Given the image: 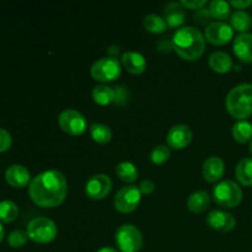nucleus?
<instances>
[{"label": "nucleus", "instance_id": "obj_17", "mask_svg": "<svg viewBox=\"0 0 252 252\" xmlns=\"http://www.w3.org/2000/svg\"><path fill=\"white\" fill-rule=\"evenodd\" d=\"M122 64L129 73L142 74L147 69V59L142 53L127 51L122 54Z\"/></svg>", "mask_w": 252, "mask_h": 252}, {"label": "nucleus", "instance_id": "obj_35", "mask_svg": "<svg viewBox=\"0 0 252 252\" xmlns=\"http://www.w3.org/2000/svg\"><path fill=\"white\" fill-rule=\"evenodd\" d=\"M182 4V6L189 7V9H202V7L206 5V0H181L180 1Z\"/></svg>", "mask_w": 252, "mask_h": 252}, {"label": "nucleus", "instance_id": "obj_2", "mask_svg": "<svg viewBox=\"0 0 252 252\" xmlns=\"http://www.w3.org/2000/svg\"><path fill=\"white\" fill-rule=\"evenodd\" d=\"M171 41L174 51L186 61H196L206 49L203 33L193 26H184L176 30Z\"/></svg>", "mask_w": 252, "mask_h": 252}, {"label": "nucleus", "instance_id": "obj_19", "mask_svg": "<svg viewBox=\"0 0 252 252\" xmlns=\"http://www.w3.org/2000/svg\"><path fill=\"white\" fill-rule=\"evenodd\" d=\"M209 66L217 73H228L233 68V59L226 52L216 51L209 56Z\"/></svg>", "mask_w": 252, "mask_h": 252}, {"label": "nucleus", "instance_id": "obj_11", "mask_svg": "<svg viewBox=\"0 0 252 252\" xmlns=\"http://www.w3.org/2000/svg\"><path fill=\"white\" fill-rule=\"evenodd\" d=\"M112 189V180L108 175L95 174L86 181L85 193L91 199H102Z\"/></svg>", "mask_w": 252, "mask_h": 252}, {"label": "nucleus", "instance_id": "obj_37", "mask_svg": "<svg viewBox=\"0 0 252 252\" xmlns=\"http://www.w3.org/2000/svg\"><path fill=\"white\" fill-rule=\"evenodd\" d=\"M194 17H196L201 24H206V22L211 19L212 15L211 12H209V9H203V7H202V9H198V11L194 14Z\"/></svg>", "mask_w": 252, "mask_h": 252}, {"label": "nucleus", "instance_id": "obj_13", "mask_svg": "<svg viewBox=\"0 0 252 252\" xmlns=\"http://www.w3.org/2000/svg\"><path fill=\"white\" fill-rule=\"evenodd\" d=\"M193 138L192 129L187 125H175L167 132V144L174 149H182L191 143Z\"/></svg>", "mask_w": 252, "mask_h": 252}, {"label": "nucleus", "instance_id": "obj_18", "mask_svg": "<svg viewBox=\"0 0 252 252\" xmlns=\"http://www.w3.org/2000/svg\"><path fill=\"white\" fill-rule=\"evenodd\" d=\"M165 14V21H166L167 26L170 27H177L182 25L186 19V12H185L184 7H182L181 2L170 1L167 2L164 10Z\"/></svg>", "mask_w": 252, "mask_h": 252}, {"label": "nucleus", "instance_id": "obj_39", "mask_svg": "<svg viewBox=\"0 0 252 252\" xmlns=\"http://www.w3.org/2000/svg\"><path fill=\"white\" fill-rule=\"evenodd\" d=\"M96 252H118L115 248H111V246H103V248L98 249Z\"/></svg>", "mask_w": 252, "mask_h": 252}, {"label": "nucleus", "instance_id": "obj_27", "mask_svg": "<svg viewBox=\"0 0 252 252\" xmlns=\"http://www.w3.org/2000/svg\"><path fill=\"white\" fill-rule=\"evenodd\" d=\"M143 25L152 33H161L167 29V24L164 17L157 14L147 15L143 20Z\"/></svg>", "mask_w": 252, "mask_h": 252}, {"label": "nucleus", "instance_id": "obj_32", "mask_svg": "<svg viewBox=\"0 0 252 252\" xmlns=\"http://www.w3.org/2000/svg\"><path fill=\"white\" fill-rule=\"evenodd\" d=\"M12 138L10 133L4 128H0V153L6 152L11 147Z\"/></svg>", "mask_w": 252, "mask_h": 252}, {"label": "nucleus", "instance_id": "obj_16", "mask_svg": "<svg viewBox=\"0 0 252 252\" xmlns=\"http://www.w3.org/2000/svg\"><path fill=\"white\" fill-rule=\"evenodd\" d=\"M233 51L240 61L252 63V33H240L235 37Z\"/></svg>", "mask_w": 252, "mask_h": 252}, {"label": "nucleus", "instance_id": "obj_8", "mask_svg": "<svg viewBox=\"0 0 252 252\" xmlns=\"http://www.w3.org/2000/svg\"><path fill=\"white\" fill-rule=\"evenodd\" d=\"M140 199H142V192L139 187L134 185H128L118 189L113 199V204H115V208L121 213H130L138 208Z\"/></svg>", "mask_w": 252, "mask_h": 252}, {"label": "nucleus", "instance_id": "obj_26", "mask_svg": "<svg viewBox=\"0 0 252 252\" xmlns=\"http://www.w3.org/2000/svg\"><path fill=\"white\" fill-rule=\"evenodd\" d=\"M116 174L120 177L122 181L126 182H134L138 179V172L137 166L130 161H121L116 166Z\"/></svg>", "mask_w": 252, "mask_h": 252}, {"label": "nucleus", "instance_id": "obj_20", "mask_svg": "<svg viewBox=\"0 0 252 252\" xmlns=\"http://www.w3.org/2000/svg\"><path fill=\"white\" fill-rule=\"evenodd\" d=\"M211 204V196L207 191H196L193 193L189 194L187 198V207L189 211L194 212V213H201V212L206 211Z\"/></svg>", "mask_w": 252, "mask_h": 252}, {"label": "nucleus", "instance_id": "obj_4", "mask_svg": "<svg viewBox=\"0 0 252 252\" xmlns=\"http://www.w3.org/2000/svg\"><path fill=\"white\" fill-rule=\"evenodd\" d=\"M26 233L32 241L37 244H48L56 239L58 226L54 220L47 217H37L29 223Z\"/></svg>", "mask_w": 252, "mask_h": 252}, {"label": "nucleus", "instance_id": "obj_40", "mask_svg": "<svg viewBox=\"0 0 252 252\" xmlns=\"http://www.w3.org/2000/svg\"><path fill=\"white\" fill-rule=\"evenodd\" d=\"M4 236H5V229H4V226H2V224L0 223V243L2 241Z\"/></svg>", "mask_w": 252, "mask_h": 252}, {"label": "nucleus", "instance_id": "obj_14", "mask_svg": "<svg viewBox=\"0 0 252 252\" xmlns=\"http://www.w3.org/2000/svg\"><path fill=\"white\" fill-rule=\"evenodd\" d=\"M5 180L10 186L15 189H22L31 184V174L24 165L14 164L10 165L5 171Z\"/></svg>", "mask_w": 252, "mask_h": 252}, {"label": "nucleus", "instance_id": "obj_3", "mask_svg": "<svg viewBox=\"0 0 252 252\" xmlns=\"http://www.w3.org/2000/svg\"><path fill=\"white\" fill-rule=\"evenodd\" d=\"M228 112L238 121L252 115V84L243 83L234 86L225 98Z\"/></svg>", "mask_w": 252, "mask_h": 252}, {"label": "nucleus", "instance_id": "obj_1", "mask_svg": "<svg viewBox=\"0 0 252 252\" xmlns=\"http://www.w3.org/2000/svg\"><path fill=\"white\" fill-rule=\"evenodd\" d=\"M29 194L33 203L43 208H54L68 194V182L58 170H46L31 180Z\"/></svg>", "mask_w": 252, "mask_h": 252}, {"label": "nucleus", "instance_id": "obj_30", "mask_svg": "<svg viewBox=\"0 0 252 252\" xmlns=\"http://www.w3.org/2000/svg\"><path fill=\"white\" fill-rule=\"evenodd\" d=\"M170 148L167 145L164 144H160L157 145V147L153 148L152 153H150V159L154 164L160 165V164H164L165 161H167V159L170 158Z\"/></svg>", "mask_w": 252, "mask_h": 252}, {"label": "nucleus", "instance_id": "obj_38", "mask_svg": "<svg viewBox=\"0 0 252 252\" xmlns=\"http://www.w3.org/2000/svg\"><path fill=\"white\" fill-rule=\"evenodd\" d=\"M229 4L235 6L238 10H244L246 9V7L250 6L252 4V0H231Z\"/></svg>", "mask_w": 252, "mask_h": 252}, {"label": "nucleus", "instance_id": "obj_12", "mask_svg": "<svg viewBox=\"0 0 252 252\" xmlns=\"http://www.w3.org/2000/svg\"><path fill=\"white\" fill-rule=\"evenodd\" d=\"M207 224L218 231H230L235 229L236 219L229 212L223 209H213L207 216Z\"/></svg>", "mask_w": 252, "mask_h": 252}, {"label": "nucleus", "instance_id": "obj_29", "mask_svg": "<svg viewBox=\"0 0 252 252\" xmlns=\"http://www.w3.org/2000/svg\"><path fill=\"white\" fill-rule=\"evenodd\" d=\"M208 9L212 17L218 20H225L230 15V4L224 0H212Z\"/></svg>", "mask_w": 252, "mask_h": 252}, {"label": "nucleus", "instance_id": "obj_6", "mask_svg": "<svg viewBox=\"0 0 252 252\" xmlns=\"http://www.w3.org/2000/svg\"><path fill=\"white\" fill-rule=\"evenodd\" d=\"M143 234L133 224H123L116 231V244L122 252H138L142 249Z\"/></svg>", "mask_w": 252, "mask_h": 252}, {"label": "nucleus", "instance_id": "obj_28", "mask_svg": "<svg viewBox=\"0 0 252 252\" xmlns=\"http://www.w3.org/2000/svg\"><path fill=\"white\" fill-rule=\"evenodd\" d=\"M19 216V207L16 203L9 199L0 202V221L2 223H11Z\"/></svg>", "mask_w": 252, "mask_h": 252}, {"label": "nucleus", "instance_id": "obj_22", "mask_svg": "<svg viewBox=\"0 0 252 252\" xmlns=\"http://www.w3.org/2000/svg\"><path fill=\"white\" fill-rule=\"evenodd\" d=\"M91 95H93L94 101H95L97 105L106 106L115 102V97H116L115 89L111 88V86L108 85H105V84L95 86V88L93 89Z\"/></svg>", "mask_w": 252, "mask_h": 252}, {"label": "nucleus", "instance_id": "obj_9", "mask_svg": "<svg viewBox=\"0 0 252 252\" xmlns=\"http://www.w3.org/2000/svg\"><path fill=\"white\" fill-rule=\"evenodd\" d=\"M59 127L70 135L83 134L88 127L85 116L74 108H66L62 111L58 117Z\"/></svg>", "mask_w": 252, "mask_h": 252}, {"label": "nucleus", "instance_id": "obj_41", "mask_svg": "<svg viewBox=\"0 0 252 252\" xmlns=\"http://www.w3.org/2000/svg\"><path fill=\"white\" fill-rule=\"evenodd\" d=\"M250 152H251V154H252V139H251V142H250Z\"/></svg>", "mask_w": 252, "mask_h": 252}, {"label": "nucleus", "instance_id": "obj_21", "mask_svg": "<svg viewBox=\"0 0 252 252\" xmlns=\"http://www.w3.org/2000/svg\"><path fill=\"white\" fill-rule=\"evenodd\" d=\"M236 180L244 186H252V158H243L235 167Z\"/></svg>", "mask_w": 252, "mask_h": 252}, {"label": "nucleus", "instance_id": "obj_15", "mask_svg": "<svg viewBox=\"0 0 252 252\" xmlns=\"http://www.w3.org/2000/svg\"><path fill=\"white\" fill-rule=\"evenodd\" d=\"M224 172H225V162L221 158L214 155V157H209L208 159L204 160L203 166H202V174L208 182H216L220 180Z\"/></svg>", "mask_w": 252, "mask_h": 252}, {"label": "nucleus", "instance_id": "obj_5", "mask_svg": "<svg viewBox=\"0 0 252 252\" xmlns=\"http://www.w3.org/2000/svg\"><path fill=\"white\" fill-rule=\"evenodd\" d=\"M213 198L219 206L234 208L243 201V189L236 182L224 180L213 189Z\"/></svg>", "mask_w": 252, "mask_h": 252}, {"label": "nucleus", "instance_id": "obj_33", "mask_svg": "<svg viewBox=\"0 0 252 252\" xmlns=\"http://www.w3.org/2000/svg\"><path fill=\"white\" fill-rule=\"evenodd\" d=\"M113 89H115V94H116L115 103H117V105H123L125 102H127L128 100L127 88H125V86L122 85H118Z\"/></svg>", "mask_w": 252, "mask_h": 252}, {"label": "nucleus", "instance_id": "obj_23", "mask_svg": "<svg viewBox=\"0 0 252 252\" xmlns=\"http://www.w3.org/2000/svg\"><path fill=\"white\" fill-rule=\"evenodd\" d=\"M252 25V17L245 10H236L230 16V26L235 31L246 33L248 30H250Z\"/></svg>", "mask_w": 252, "mask_h": 252}, {"label": "nucleus", "instance_id": "obj_36", "mask_svg": "<svg viewBox=\"0 0 252 252\" xmlns=\"http://www.w3.org/2000/svg\"><path fill=\"white\" fill-rule=\"evenodd\" d=\"M158 49L161 53H169L174 49V46H172V41L171 39L167 38H161L159 42H158Z\"/></svg>", "mask_w": 252, "mask_h": 252}, {"label": "nucleus", "instance_id": "obj_25", "mask_svg": "<svg viewBox=\"0 0 252 252\" xmlns=\"http://www.w3.org/2000/svg\"><path fill=\"white\" fill-rule=\"evenodd\" d=\"M90 134L91 138L95 140L96 143L100 144H106L112 138V130L107 125L101 122H94L90 126Z\"/></svg>", "mask_w": 252, "mask_h": 252}, {"label": "nucleus", "instance_id": "obj_34", "mask_svg": "<svg viewBox=\"0 0 252 252\" xmlns=\"http://www.w3.org/2000/svg\"><path fill=\"white\" fill-rule=\"evenodd\" d=\"M138 187H139V189H140V192H142V193L150 194V193H153V192H154L155 184L150 179H145V180H143L142 182H140L139 186H138Z\"/></svg>", "mask_w": 252, "mask_h": 252}, {"label": "nucleus", "instance_id": "obj_10", "mask_svg": "<svg viewBox=\"0 0 252 252\" xmlns=\"http://www.w3.org/2000/svg\"><path fill=\"white\" fill-rule=\"evenodd\" d=\"M234 30L229 24L224 21H212L207 25L204 31V38L211 43L221 46L233 39Z\"/></svg>", "mask_w": 252, "mask_h": 252}, {"label": "nucleus", "instance_id": "obj_31", "mask_svg": "<svg viewBox=\"0 0 252 252\" xmlns=\"http://www.w3.org/2000/svg\"><path fill=\"white\" fill-rule=\"evenodd\" d=\"M27 239H29V235H27L26 231L17 229V230L11 231V233L9 234L7 243H9V245L11 246V248L20 249L27 243Z\"/></svg>", "mask_w": 252, "mask_h": 252}, {"label": "nucleus", "instance_id": "obj_7", "mask_svg": "<svg viewBox=\"0 0 252 252\" xmlns=\"http://www.w3.org/2000/svg\"><path fill=\"white\" fill-rule=\"evenodd\" d=\"M90 71L91 76L95 80L101 81V83H108V81H113L121 75L122 65L117 58L105 57V58H100L94 62Z\"/></svg>", "mask_w": 252, "mask_h": 252}, {"label": "nucleus", "instance_id": "obj_24", "mask_svg": "<svg viewBox=\"0 0 252 252\" xmlns=\"http://www.w3.org/2000/svg\"><path fill=\"white\" fill-rule=\"evenodd\" d=\"M233 138L239 143H246L252 139V123L248 120L236 121L231 128Z\"/></svg>", "mask_w": 252, "mask_h": 252}]
</instances>
